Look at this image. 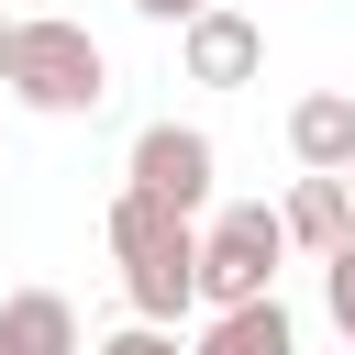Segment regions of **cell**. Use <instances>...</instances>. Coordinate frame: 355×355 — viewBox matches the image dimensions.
<instances>
[{
  "mask_svg": "<svg viewBox=\"0 0 355 355\" xmlns=\"http://www.w3.org/2000/svg\"><path fill=\"white\" fill-rule=\"evenodd\" d=\"M288 155H300L311 178L355 166V89H311V100L288 111Z\"/></svg>",
  "mask_w": 355,
  "mask_h": 355,
  "instance_id": "obj_7",
  "label": "cell"
},
{
  "mask_svg": "<svg viewBox=\"0 0 355 355\" xmlns=\"http://www.w3.org/2000/svg\"><path fill=\"white\" fill-rule=\"evenodd\" d=\"M344 355H355V344H344Z\"/></svg>",
  "mask_w": 355,
  "mask_h": 355,
  "instance_id": "obj_15",
  "label": "cell"
},
{
  "mask_svg": "<svg viewBox=\"0 0 355 355\" xmlns=\"http://www.w3.org/2000/svg\"><path fill=\"white\" fill-rule=\"evenodd\" d=\"M277 233H288V255H333V244L355 233V200H344V178H311V166H300V189L277 200Z\"/></svg>",
  "mask_w": 355,
  "mask_h": 355,
  "instance_id": "obj_6",
  "label": "cell"
},
{
  "mask_svg": "<svg viewBox=\"0 0 355 355\" xmlns=\"http://www.w3.org/2000/svg\"><path fill=\"white\" fill-rule=\"evenodd\" d=\"M0 78H11V11H0Z\"/></svg>",
  "mask_w": 355,
  "mask_h": 355,
  "instance_id": "obj_13",
  "label": "cell"
},
{
  "mask_svg": "<svg viewBox=\"0 0 355 355\" xmlns=\"http://www.w3.org/2000/svg\"><path fill=\"white\" fill-rule=\"evenodd\" d=\"M189 355H300V322H288V311H277V288H266V300H233V311H211Z\"/></svg>",
  "mask_w": 355,
  "mask_h": 355,
  "instance_id": "obj_8",
  "label": "cell"
},
{
  "mask_svg": "<svg viewBox=\"0 0 355 355\" xmlns=\"http://www.w3.org/2000/svg\"><path fill=\"white\" fill-rule=\"evenodd\" d=\"M211 178H222V155H211V133L200 122H144L133 133V155H122V189L133 200H155V211H211Z\"/></svg>",
  "mask_w": 355,
  "mask_h": 355,
  "instance_id": "obj_4",
  "label": "cell"
},
{
  "mask_svg": "<svg viewBox=\"0 0 355 355\" xmlns=\"http://www.w3.org/2000/svg\"><path fill=\"white\" fill-rule=\"evenodd\" d=\"M277 266H288V233H277V211H266V200H233V211H211V222H200V311L266 300V288H277Z\"/></svg>",
  "mask_w": 355,
  "mask_h": 355,
  "instance_id": "obj_3",
  "label": "cell"
},
{
  "mask_svg": "<svg viewBox=\"0 0 355 355\" xmlns=\"http://www.w3.org/2000/svg\"><path fill=\"white\" fill-rule=\"evenodd\" d=\"M178 67H189V89H244V78L266 67V33H255V11H233V0H200V11L178 22Z\"/></svg>",
  "mask_w": 355,
  "mask_h": 355,
  "instance_id": "obj_5",
  "label": "cell"
},
{
  "mask_svg": "<svg viewBox=\"0 0 355 355\" xmlns=\"http://www.w3.org/2000/svg\"><path fill=\"white\" fill-rule=\"evenodd\" d=\"M333 178H344V200H355V166H333Z\"/></svg>",
  "mask_w": 355,
  "mask_h": 355,
  "instance_id": "obj_14",
  "label": "cell"
},
{
  "mask_svg": "<svg viewBox=\"0 0 355 355\" xmlns=\"http://www.w3.org/2000/svg\"><path fill=\"white\" fill-rule=\"evenodd\" d=\"M133 11H144V22H189L200 0H133Z\"/></svg>",
  "mask_w": 355,
  "mask_h": 355,
  "instance_id": "obj_12",
  "label": "cell"
},
{
  "mask_svg": "<svg viewBox=\"0 0 355 355\" xmlns=\"http://www.w3.org/2000/svg\"><path fill=\"white\" fill-rule=\"evenodd\" d=\"M89 355H189V344H178L166 322H122V333H111V344H89Z\"/></svg>",
  "mask_w": 355,
  "mask_h": 355,
  "instance_id": "obj_11",
  "label": "cell"
},
{
  "mask_svg": "<svg viewBox=\"0 0 355 355\" xmlns=\"http://www.w3.org/2000/svg\"><path fill=\"white\" fill-rule=\"evenodd\" d=\"M0 355H78L67 288H11V300H0Z\"/></svg>",
  "mask_w": 355,
  "mask_h": 355,
  "instance_id": "obj_9",
  "label": "cell"
},
{
  "mask_svg": "<svg viewBox=\"0 0 355 355\" xmlns=\"http://www.w3.org/2000/svg\"><path fill=\"white\" fill-rule=\"evenodd\" d=\"M322 311H333V333L355 344V233H344V244L322 255Z\"/></svg>",
  "mask_w": 355,
  "mask_h": 355,
  "instance_id": "obj_10",
  "label": "cell"
},
{
  "mask_svg": "<svg viewBox=\"0 0 355 355\" xmlns=\"http://www.w3.org/2000/svg\"><path fill=\"white\" fill-rule=\"evenodd\" d=\"M0 89H22V100L55 111V122H78V111L111 100V55H100V33L67 22V11H11V78H0Z\"/></svg>",
  "mask_w": 355,
  "mask_h": 355,
  "instance_id": "obj_2",
  "label": "cell"
},
{
  "mask_svg": "<svg viewBox=\"0 0 355 355\" xmlns=\"http://www.w3.org/2000/svg\"><path fill=\"white\" fill-rule=\"evenodd\" d=\"M111 255H122V300L133 322H178L200 311V222L189 211H155V200H111Z\"/></svg>",
  "mask_w": 355,
  "mask_h": 355,
  "instance_id": "obj_1",
  "label": "cell"
}]
</instances>
